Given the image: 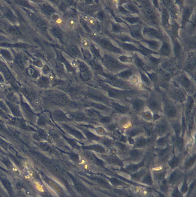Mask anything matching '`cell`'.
Listing matches in <instances>:
<instances>
[{
  "mask_svg": "<svg viewBox=\"0 0 196 197\" xmlns=\"http://www.w3.org/2000/svg\"><path fill=\"white\" fill-rule=\"evenodd\" d=\"M160 92L163 97V116L169 121L181 118L184 106L170 99L163 91Z\"/></svg>",
  "mask_w": 196,
  "mask_h": 197,
  "instance_id": "6da1fadb",
  "label": "cell"
},
{
  "mask_svg": "<svg viewBox=\"0 0 196 197\" xmlns=\"http://www.w3.org/2000/svg\"><path fill=\"white\" fill-rule=\"evenodd\" d=\"M146 107L153 114L163 115V97L160 91L154 88L149 92L146 98Z\"/></svg>",
  "mask_w": 196,
  "mask_h": 197,
  "instance_id": "7a4b0ae2",
  "label": "cell"
},
{
  "mask_svg": "<svg viewBox=\"0 0 196 197\" xmlns=\"http://www.w3.org/2000/svg\"><path fill=\"white\" fill-rule=\"evenodd\" d=\"M153 125L154 135L157 138L173 133L169 121L163 116L153 122Z\"/></svg>",
  "mask_w": 196,
  "mask_h": 197,
  "instance_id": "3957f363",
  "label": "cell"
},
{
  "mask_svg": "<svg viewBox=\"0 0 196 197\" xmlns=\"http://www.w3.org/2000/svg\"><path fill=\"white\" fill-rule=\"evenodd\" d=\"M174 81L186 92L188 95L194 98L195 96L196 87L194 83L185 74H182L176 76Z\"/></svg>",
  "mask_w": 196,
  "mask_h": 197,
  "instance_id": "277c9868",
  "label": "cell"
},
{
  "mask_svg": "<svg viewBox=\"0 0 196 197\" xmlns=\"http://www.w3.org/2000/svg\"><path fill=\"white\" fill-rule=\"evenodd\" d=\"M124 102L128 104L135 115L140 114L146 108V99L140 96H136L127 99Z\"/></svg>",
  "mask_w": 196,
  "mask_h": 197,
  "instance_id": "5b68a950",
  "label": "cell"
},
{
  "mask_svg": "<svg viewBox=\"0 0 196 197\" xmlns=\"http://www.w3.org/2000/svg\"><path fill=\"white\" fill-rule=\"evenodd\" d=\"M157 137L155 136L148 137L142 135L134 138V143L131 148L140 149H149L153 146Z\"/></svg>",
  "mask_w": 196,
  "mask_h": 197,
  "instance_id": "8992f818",
  "label": "cell"
},
{
  "mask_svg": "<svg viewBox=\"0 0 196 197\" xmlns=\"http://www.w3.org/2000/svg\"><path fill=\"white\" fill-rule=\"evenodd\" d=\"M143 11L144 17L150 23L154 25H158L159 22L156 11L148 1H143Z\"/></svg>",
  "mask_w": 196,
  "mask_h": 197,
  "instance_id": "52a82bcc",
  "label": "cell"
},
{
  "mask_svg": "<svg viewBox=\"0 0 196 197\" xmlns=\"http://www.w3.org/2000/svg\"><path fill=\"white\" fill-rule=\"evenodd\" d=\"M174 140L173 133H169L165 135L157 138L153 147L159 149L166 148L170 144H173Z\"/></svg>",
  "mask_w": 196,
  "mask_h": 197,
  "instance_id": "ba28073f",
  "label": "cell"
},
{
  "mask_svg": "<svg viewBox=\"0 0 196 197\" xmlns=\"http://www.w3.org/2000/svg\"><path fill=\"white\" fill-rule=\"evenodd\" d=\"M143 36L147 37L150 40H159L163 41L164 37L160 31L155 28L149 26H145L142 30Z\"/></svg>",
  "mask_w": 196,
  "mask_h": 197,
  "instance_id": "9c48e42d",
  "label": "cell"
},
{
  "mask_svg": "<svg viewBox=\"0 0 196 197\" xmlns=\"http://www.w3.org/2000/svg\"><path fill=\"white\" fill-rule=\"evenodd\" d=\"M124 133L127 137L134 139L138 136L144 134L145 131L141 125L137 123L124 131Z\"/></svg>",
  "mask_w": 196,
  "mask_h": 197,
  "instance_id": "30bf717a",
  "label": "cell"
},
{
  "mask_svg": "<svg viewBox=\"0 0 196 197\" xmlns=\"http://www.w3.org/2000/svg\"><path fill=\"white\" fill-rule=\"evenodd\" d=\"M0 72L2 74L4 79L6 80L8 83L10 84L12 87L15 90L19 89V86L15 80L14 78L11 75L8 70L4 66H0Z\"/></svg>",
  "mask_w": 196,
  "mask_h": 197,
  "instance_id": "8fae6325",
  "label": "cell"
},
{
  "mask_svg": "<svg viewBox=\"0 0 196 197\" xmlns=\"http://www.w3.org/2000/svg\"><path fill=\"white\" fill-rule=\"evenodd\" d=\"M149 149H140L131 148L125 155L128 156L132 160H140Z\"/></svg>",
  "mask_w": 196,
  "mask_h": 197,
  "instance_id": "7c38bea8",
  "label": "cell"
},
{
  "mask_svg": "<svg viewBox=\"0 0 196 197\" xmlns=\"http://www.w3.org/2000/svg\"><path fill=\"white\" fill-rule=\"evenodd\" d=\"M130 31L131 32L132 37L134 38L136 40H143L144 38L143 37V33H142V28L138 24L133 25L129 27Z\"/></svg>",
  "mask_w": 196,
  "mask_h": 197,
  "instance_id": "4fadbf2b",
  "label": "cell"
},
{
  "mask_svg": "<svg viewBox=\"0 0 196 197\" xmlns=\"http://www.w3.org/2000/svg\"><path fill=\"white\" fill-rule=\"evenodd\" d=\"M196 59L195 56H194V53L192 52L189 54L188 56L187 62L185 66V69L189 72H192L195 69Z\"/></svg>",
  "mask_w": 196,
  "mask_h": 197,
  "instance_id": "5bb4252c",
  "label": "cell"
},
{
  "mask_svg": "<svg viewBox=\"0 0 196 197\" xmlns=\"http://www.w3.org/2000/svg\"><path fill=\"white\" fill-rule=\"evenodd\" d=\"M0 47L4 48H16L26 49L30 48V46L24 43H10L9 42H3L0 43Z\"/></svg>",
  "mask_w": 196,
  "mask_h": 197,
  "instance_id": "9a60e30c",
  "label": "cell"
},
{
  "mask_svg": "<svg viewBox=\"0 0 196 197\" xmlns=\"http://www.w3.org/2000/svg\"><path fill=\"white\" fill-rule=\"evenodd\" d=\"M159 53L163 56L169 57L172 54V47L166 41L163 42L159 49Z\"/></svg>",
  "mask_w": 196,
  "mask_h": 197,
  "instance_id": "2e32d148",
  "label": "cell"
},
{
  "mask_svg": "<svg viewBox=\"0 0 196 197\" xmlns=\"http://www.w3.org/2000/svg\"><path fill=\"white\" fill-rule=\"evenodd\" d=\"M4 16L11 23L16 24L17 22V19L13 11L9 8L6 7L4 9Z\"/></svg>",
  "mask_w": 196,
  "mask_h": 197,
  "instance_id": "e0dca14e",
  "label": "cell"
},
{
  "mask_svg": "<svg viewBox=\"0 0 196 197\" xmlns=\"http://www.w3.org/2000/svg\"><path fill=\"white\" fill-rule=\"evenodd\" d=\"M170 18L168 11L166 9H163L162 12V22L163 27L166 29L169 30L171 26L170 24Z\"/></svg>",
  "mask_w": 196,
  "mask_h": 197,
  "instance_id": "ac0fdd59",
  "label": "cell"
},
{
  "mask_svg": "<svg viewBox=\"0 0 196 197\" xmlns=\"http://www.w3.org/2000/svg\"><path fill=\"white\" fill-rule=\"evenodd\" d=\"M153 113L146 107L140 114L136 115L146 122H152Z\"/></svg>",
  "mask_w": 196,
  "mask_h": 197,
  "instance_id": "d6986e66",
  "label": "cell"
},
{
  "mask_svg": "<svg viewBox=\"0 0 196 197\" xmlns=\"http://www.w3.org/2000/svg\"><path fill=\"white\" fill-rule=\"evenodd\" d=\"M192 9L191 7H186L184 8L182 14V24L184 27L188 22L191 17Z\"/></svg>",
  "mask_w": 196,
  "mask_h": 197,
  "instance_id": "ffe728a7",
  "label": "cell"
},
{
  "mask_svg": "<svg viewBox=\"0 0 196 197\" xmlns=\"http://www.w3.org/2000/svg\"><path fill=\"white\" fill-rule=\"evenodd\" d=\"M143 42L146 43L150 48V50L154 52L155 51L159 50L160 48L161 44L160 43L158 40H146L144 39L141 40Z\"/></svg>",
  "mask_w": 196,
  "mask_h": 197,
  "instance_id": "44dd1931",
  "label": "cell"
},
{
  "mask_svg": "<svg viewBox=\"0 0 196 197\" xmlns=\"http://www.w3.org/2000/svg\"><path fill=\"white\" fill-rule=\"evenodd\" d=\"M172 2L167 7L169 8V14L173 19H177L179 16V10L178 8L177 7V5L172 4Z\"/></svg>",
  "mask_w": 196,
  "mask_h": 197,
  "instance_id": "7402d4cb",
  "label": "cell"
},
{
  "mask_svg": "<svg viewBox=\"0 0 196 197\" xmlns=\"http://www.w3.org/2000/svg\"><path fill=\"white\" fill-rule=\"evenodd\" d=\"M7 31L10 34L16 37H22L23 36V34L21 30L15 25H9Z\"/></svg>",
  "mask_w": 196,
  "mask_h": 197,
  "instance_id": "603a6c76",
  "label": "cell"
},
{
  "mask_svg": "<svg viewBox=\"0 0 196 197\" xmlns=\"http://www.w3.org/2000/svg\"><path fill=\"white\" fill-rule=\"evenodd\" d=\"M123 7L131 13L140 14V10L134 4L130 2H125L123 4Z\"/></svg>",
  "mask_w": 196,
  "mask_h": 197,
  "instance_id": "cb8c5ba5",
  "label": "cell"
},
{
  "mask_svg": "<svg viewBox=\"0 0 196 197\" xmlns=\"http://www.w3.org/2000/svg\"><path fill=\"white\" fill-rule=\"evenodd\" d=\"M180 162V158L179 154H177V155H174L169 160L168 164L170 168L172 169H174L178 166Z\"/></svg>",
  "mask_w": 196,
  "mask_h": 197,
  "instance_id": "d4e9b609",
  "label": "cell"
},
{
  "mask_svg": "<svg viewBox=\"0 0 196 197\" xmlns=\"http://www.w3.org/2000/svg\"><path fill=\"white\" fill-rule=\"evenodd\" d=\"M174 45H173V50L174 55L177 58H179L180 57L182 54V47L177 40H174Z\"/></svg>",
  "mask_w": 196,
  "mask_h": 197,
  "instance_id": "484cf974",
  "label": "cell"
},
{
  "mask_svg": "<svg viewBox=\"0 0 196 197\" xmlns=\"http://www.w3.org/2000/svg\"><path fill=\"white\" fill-rule=\"evenodd\" d=\"M133 71L130 69L128 68L124 70L119 74V76L122 78L123 80L128 81L130 80L132 76H133Z\"/></svg>",
  "mask_w": 196,
  "mask_h": 197,
  "instance_id": "4316f807",
  "label": "cell"
},
{
  "mask_svg": "<svg viewBox=\"0 0 196 197\" xmlns=\"http://www.w3.org/2000/svg\"><path fill=\"white\" fill-rule=\"evenodd\" d=\"M0 54L3 57L9 61H12L13 60V55L6 48H0Z\"/></svg>",
  "mask_w": 196,
  "mask_h": 197,
  "instance_id": "83f0119b",
  "label": "cell"
},
{
  "mask_svg": "<svg viewBox=\"0 0 196 197\" xmlns=\"http://www.w3.org/2000/svg\"><path fill=\"white\" fill-rule=\"evenodd\" d=\"M181 176L180 172L176 170L170 175L169 178V181L171 184H174L180 178Z\"/></svg>",
  "mask_w": 196,
  "mask_h": 197,
  "instance_id": "f1b7e54d",
  "label": "cell"
},
{
  "mask_svg": "<svg viewBox=\"0 0 196 197\" xmlns=\"http://www.w3.org/2000/svg\"><path fill=\"white\" fill-rule=\"evenodd\" d=\"M145 160H144L139 164H130L126 167V170L129 172H135L144 165Z\"/></svg>",
  "mask_w": 196,
  "mask_h": 197,
  "instance_id": "f546056e",
  "label": "cell"
},
{
  "mask_svg": "<svg viewBox=\"0 0 196 197\" xmlns=\"http://www.w3.org/2000/svg\"><path fill=\"white\" fill-rule=\"evenodd\" d=\"M78 21L75 17H71L67 20L66 23V27L69 29H74L77 26Z\"/></svg>",
  "mask_w": 196,
  "mask_h": 197,
  "instance_id": "4dcf8cb0",
  "label": "cell"
},
{
  "mask_svg": "<svg viewBox=\"0 0 196 197\" xmlns=\"http://www.w3.org/2000/svg\"><path fill=\"white\" fill-rule=\"evenodd\" d=\"M124 21L127 22L131 25H136L140 22V19L139 17H123Z\"/></svg>",
  "mask_w": 196,
  "mask_h": 197,
  "instance_id": "1f68e13d",
  "label": "cell"
},
{
  "mask_svg": "<svg viewBox=\"0 0 196 197\" xmlns=\"http://www.w3.org/2000/svg\"><path fill=\"white\" fill-rule=\"evenodd\" d=\"M15 3L22 7L24 9H32L33 7L31 6L28 1H14Z\"/></svg>",
  "mask_w": 196,
  "mask_h": 197,
  "instance_id": "d6a6232c",
  "label": "cell"
},
{
  "mask_svg": "<svg viewBox=\"0 0 196 197\" xmlns=\"http://www.w3.org/2000/svg\"><path fill=\"white\" fill-rule=\"evenodd\" d=\"M196 160L195 154H193L187 160H186L185 163V166L186 169L190 168L195 163Z\"/></svg>",
  "mask_w": 196,
  "mask_h": 197,
  "instance_id": "836d02e7",
  "label": "cell"
},
{
  "mask_svg": "<svg viewBox=\"0 0 196 197\" xmlns=\"http://www.w3.org/2000/svg\"><path fill=\"white\" fill-rule=\"evenodd\" d=\"M13 60L16 64L19 66L20 67H24V63L23 59L21 55L17 54L13 58Z\"/></svg>",
  "mask_w": 196,
  "mask_h": 197,
  "instance_id": "e575fe53",
  "label": "cell"
},
{
  "mask_svg": "<svg viewBox=\"0 0 196 197\" xmlns=\"http://www.w3.org/2000/svg\"><path fill=\"white\" fill-rule=\"evenodd\" d=\"M162 69L164 71H168L172 69V64L170 61H166L163 62L161 64Z\"/></svg>",
  "mask_w": 196,
  "mask_h": 197,
  "instance_id": "d590c367",
  "label": "cell"
},
{
  "mask_svg": "<svg viewBox=\"0 0 196 197\" xmlns=\"http://www.w3.org/2000/svg\"><path fill=\"white\" fill-rule=\"evenodd\" d=\"M83 18L85 21L91 25H95L97 24V21L96 19L90 16L83 15Z\"/></svg>",
  "mask_w": 196,
  "mask_h": 197,
  "instance_id": "8d00e7d4",
  "label": "cell"
},
{
  "mask_svg": "<svg viewBox=\"0 0 196 197\" xmlns=\"http://www.w3.org/2000/svg\"><path fill=\"white\" fill-rule=\"evenodd\" d=\"M121 61L126 63H132L133 62V58L127 56H122L119 58Z\"/></svg>",
  "mask_w": 196,
  "mask_h": 197,
  "instance_id": "74e56055",
  "label": "cell"
},
{
  "mask_svg": "<svg viewBox=\"0 0 196 197\" xmlns=\"http://www.w3.org/2000/svg\"><path fill=\"white\" fill-rule=\"evenodd\" d=\"M143 181L145 184L149 185H152V179L151 174L148 173L146 175L144 176V179H143Z\"/></svg>",
  "mask_w": 196,
  "mask_h": 197,
  "instance_id": "f35d334b",
  "label": "cell"
},
{
  "mask_svg": "<svg viewBox=\"0 0 196 197\" xmlns=\"http://www.w3.org/2000/svg\"><path fill=\"white\" fill-rule=\"evenodd\" d=\"M145 174V171L143 170L140 171L137 173H134L132 175V178L135 180H138L141 178Z\"/></svg>",
  "mask_w": 196,
  "mask_h": 197,
  "instance_id": "ab89813d",
  "label": "cell"
},
{
  "mask_svg": "<svg viewBox=\"0 0 196 197\" xmlns=\"http://www.w3.org/2000/svg\"><path fill=\"white\" fill-rule=\"evenodd\" d=\"M150 61L155 66L157 65L160 64L161 62V60L160 59L154 57H151L149 58Z\"/></svg>",
  "mask_w": 196,
  "mask_h": 197,
  "instance_id": "60d3db41",
  "label": "cell"
},
{
  "mask_svg": "<svg viewBox=\"0 0 196 197\" xmlns=\"http://www.w3.org/2000/svg\"><path fill=\"white\" fill-rule=\"evenodd\" d=\"M52 19L53 21H55V22H56V23L60 24L62 22V20L61 17L59 14H54L53 16Z\"/></svg>",
  "mask_w": 196,
  "mask_h": 197,
  "instance_id": "b9f144b4",
  "label": "cell"
},
{
  "mask_svg": "<svg viewBox=\"0 0 196 197\" xmlns=\"http://www.w3.org/2000/svg\"><path fill=\"white\" fill-rule=\"evenodd\" d=\"M82 45L84 48L88 49L90 48V41L86 39H83L82 40Z\"/></svg>",
  "mask_w": 196,
  "mask_h": 197,
  "instance_id": "7bdbcfd3",
  "label": "cell"
},
{
  "mask_svg": "<svg viewBox=\"0 0 196 197\" xmlns=\"http://www.w3.org/2000/svg\"><path fill=\"white\" fill-rule=\"evenodd\" d=\"M172 197H182V194L177 188L175 189L172 194Z\"/></svg>",
  "mask_w": 196,
  "mask_h": 197,
  "instance_id": "ee69618b",
  "label": "cell"
},
{
  "mask_svg": "<svg viewBox=\"0 0 196 197\" xmlns=\"http://www.w3.org/2000/svg\"><path fill=\"white\" fill-rule=\"evenodd\" d=\"M188 190V187L187 183L186 181H185L184 182L183 184L182 185V188L181 189V192L183 193H185L187 192Z\"/></svg>",
  "mask_w": 196,
  "mask_h": 197,
  "instance_id": "f6af8a7d",
  "label": "cell"
},
{
  "mask_svg": "<svg viewBox=\"0 0 196 197\" xmlns=\"http://www.w3.org/2000/svg\"><path fill=\"white\" fill-rule=\"evenodd\" d=\"M9 40H8L7 38L5 37L4 36H3L1 34H0V43L3 42H9Z\"/></svg>",
  "mask_w": 196,
  "mask_h": 197,
  "instance_id": "bcb514c9",
  "label": "cell"
},
{
  "mask_svg": "<svg viewBox=\"0 0 196 197\" xmlns=\"http://www.w3.org/2000/svg\"><path fill=\"white\" fill-rule=\"evenodd\" d=\"M167 188V185L165 182H163V184L161 187V189L163 191H166Z\"/></svg>",
  "mask_w": 196,
  "mask_h": 197,
  "instance_id": "7dc6e473",
  "label": "cell"
},
{
  "mask_svg": "<svg viewBox=\"0 0 196 197\" xmlns=\"http://www.w3.org/2000/svg\"><path fill=\"white\" fill-rule=\"evenodd\" d=\"M152 2L154 6L155 7H156L157 8L159 7V4L158 1H152Z\"/></svg>",
  "mask_w": 196,
  "mask_h": 197,
  "instance_id": "c3c4849f",
  "label": "cell"
},
{
  "mask_svg": "<svg viewBox=\"0 0 196 197\" xmlns=\"http://www.w3.org/2000/svg\"><path fill=\"white\" fill-rule=\"evenodd\" d=\"M4 79L2 74L0 72V83H2L4 81Z\"/></svg>",
  "mask_w": 196,
  "mask_h": 197,
  "instance_id": "681fc988",
  "label": "cell"
},
{
  "mask_svg": "<svg viewBox=\"0 0 196 197\" xmlns=\"http://www.w3.org/2000/svg\"><path fill=\"white\" fill-rule=\"evenodd\" d=\"M89 130H90V131L91 132V133H92L94 134H97V133H96V131L94 130V129H89Z\"/></svg>",
  "mask_w": 196,
  "mask_h": 197,
  "instance_id": "f907efd6",
  "label": "cell"
},
{
  "mask_svg": "<svg viewBox=\"0 0 196 197\" xmlns=\"http://www.w3.org/2000/svg\"><path fill=\"white\" fill-rule=\"evenodd\" d=\"M0 33L2 34H5V32L3 31L2 30V29L0 28Z\"/></svg>",
  "mask_w": 196,
  "mask_h": 197,
  "instance_id": "816d5d0a",
  "label": "cell"
},
{
  "mask_svg": "<svg viewBox=\"0 0 196 197\" xmlns=\"http://www.w3.org/2000/svg\"><path fill=\"white\" fill-rule=\"evenodd\" d=\"M74 151L75 152H77V153H78V152H79V151H78V150L77 149H74Z\"/></svg>",
  "mask_w": 196,
  "mask_h": 197,
  "instance_id": "f5cc1de1",
  "label": "cell"
},
{
  "mask_svg": "<svg viewBox=\"0 0 196 197\" xmlns=\"http://www.w3.org/2000/svg\"><path fill=\"white\" fill-rule=\"evenodd\" d=\"M159 196H160V197H166L165 196H164V195H163V194H160Z\"/></svg>",
  "mask_w": 196,
  "mask_h": 197,
  "instance_id": "db71d44e",
  "label": "cell"
},
{
  "mask_svg": "<svg viewBox=\"0 0 196 197\" xmlns=\"http://www.w3.org/2000/svg\"><path fill=\"white\" fill-rule=\"evenodd\" d=\"M83 124H84V125H88V123L87 122H83Z\"/></svg>",
  "mask_w": 196,
  "mask_h": 197,
  "instance_id": "11a10c76",
  "label": "cell"
},
{
  "mask_svg": "<svg viewBox=\"0 0 196 197\" xmlns=\"http://www.w3.org/2000/svg\"><path fill=\"white\" fill-rule=\"evenodd\" d=\"M66 145L67 146H68V147H70V148H71V146L68 143H67L66 144Z\"/></svg>",
  "mask_w": 196,
  "mask_h": 197,
  "instance_id": "9f6ffc18",
  "label": "cell"
},
{
  "mask_svg": "<svg viewBox=\"0 0 196 197\" xmlns=\"http://www.w3.org/2000/svg\"><path fill=\"white\" fill-rule=\"evenodd\" d=\"M92 141L93 143H94L97 144L98 143V142L96 141Z\"/></svg>",
  "mask_w": 196,
  "mask_h": 197,
  "instance_id": "6f0895ef",
  "label": "cell"
},
{
  "mask_svg": "<svg viewBox=\"0 0 196 197\" xmlns=\"http://www.w3.org/2000/svg\"><path fill=\"white\" fill-rule=\"evenodd\" d=\"M78 144L79 145H82L81 144H79V143H78Z\"/></svg>",
  "mask_w": 196,
  "mask_h": 197,
  "instance_id": "680465c9",
  "label": "cell"
}]
</instances>
